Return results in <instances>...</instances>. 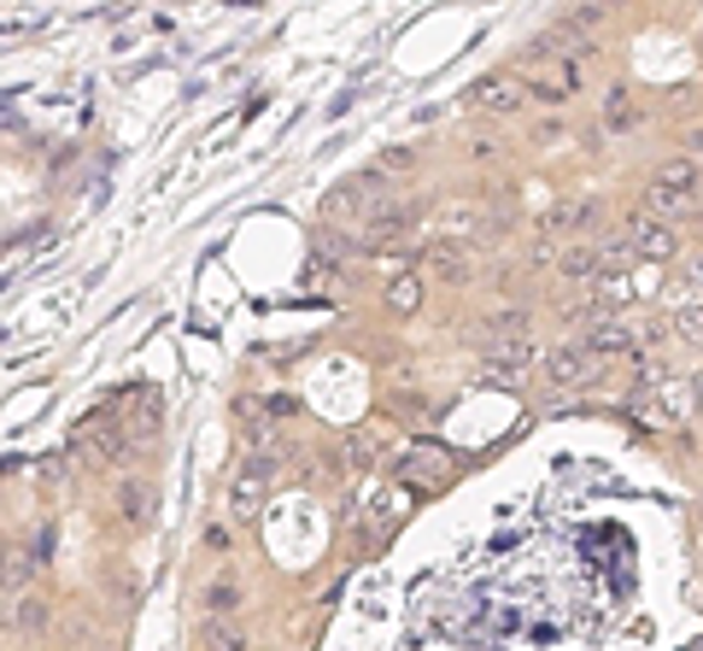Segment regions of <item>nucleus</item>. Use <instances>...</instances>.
I'll use <instances>...</instances> for the list:
<instances>
[{
  "label": "nucleus",
  "mask_w": 703,
  "mask_h": 651,
  "mask_svg": "<svg viewBox=\"0 0 703 651\" xmlns=\"http://www.w3.org/2000/svg\"><path fill=\"white\" fill-rule=\"evenodd\" d=\"M645 212L656 217H692L703 212V171H697V159H669L663 171L651 176V189H645Z\"/></svg>",
  "instance_id": "obj_1"
},
{
  "label": "nucleus",
  "mask_w": 703,
  "mask_h": 651,
  "mask_svg": "<svg viewBox=\"0 0 703 651\" xmlns=\"http://www.w3.org/2000/svg\"><path fill=\"white\" fill-rule=\"evenodd\" d=\"M393 476L410 481L417 494H440V487L451 481V452H446V446L417 440V446H405V452L393 458Z\"/></svg>",
  "instance_id": "obj_2"
},
{
  "label": "nucleus",
  "mask_w": 703,
  "mask_h": 651,
  "mask_svg": "<svg viewBox=\"0 0 703 651\" xmlns=\"http://www.w3.org/2000/svg\"><path fill=\"white\" fill-rule=\"evenodd\" d=\"M271 481H276V458L271 452L246 458L241 470H235V481H230V517L235 522H253L258 505H264V494H271Z\"/></svg>",
  "instance_id": "obj_3"
},
{
  "label": "nucleus",
  "mask_w": 703,
  "mask_h": 651,
  "mask_svg": "<svg viewBox=\"0 0 703 651\" xmlns=\"http://www.w3.org/2000/svg\"><path fill=\"white\" fill-rule=\"evenodd\" d=\"M622 241H628L639 258H656V264L680 258V230H674L669 217H656V212H633L628 230H622Z\"/></svg>",
  "instance_id": "obj_4"
},
{
  "label": "nucleus",
  "mask_w": 703,
  "mask_h": 651,
  "mask_svg": "<svg viewBox=\"0 0 703 651\" xmlns=\"http://www.w3.org/2000/svg\"><path fill=\"white\" fill-rule=\"evenodd\" d=\"M574 89H581V71H574V59H563V53H533V65H528V94H540L546 106H563Z\"/></svg>",
  "instance_id": "obj_5"
},
{
  "label": "nucleus",
  "mask_w": 703,
  "mask_h": 651,
  "mask_svg": "<svg viewBox=\"0 0 703 651\" xmlns=\"http://www.w3.org/2000/svg\"><path fill=\"white\" fill-rule=\"evenodd\" d=\"M598 212H604V206H598V200L592 194H574V200H557V206L540 217V235H581V230H592V223H598Z\"/></svg>",
  "instance_id": "obj_6"
},
{
  "label": "nucleus",
  "mask_w": 703,
  "mask_h": 651,
  "mask_svg": "<svg viewBox=\"0 0 703 651\" xmlns=\"http://www.w3.org/2000/svg\"><path fill=\"white\" fill-rule=\"evenodd\" d=\"M533 364H540V347H533L528 335H510V340H492V347H487V370L499 376V382L528 376Z\"/></svg>",
  "instance_id": "obj_7"
},
{
  "label": "nucleus",
  "mask_w": 703,
  "mask_h": 651,
  "mask_svg": "<svg viewBox=\"0 0 703 651\" xmlns=\"http://www.w3.org/2000/svg\"><path fill=\"white\" fill-rule=\"evenodd\" d=\"M540 370H546L551 388H581V382H592L598 358H592L587 347H557V353H546V358H540Z\"/></svg>",
  "instance_id": "obj_8"
},
{
  "label": "nucleus",
  "mask_w": 703,
  "mask_h": 651,
  "mask_svg": "<svg viewBox=\"0 0 703 651\" xmlns=\"http://www.w3.org/2000/svg\"><path fill=\"white\" fill-rule=\"evenodd\" d=\"M405 505H410L405 494L393 499V494H387L381 481H369V487H364V522H358V528H364V540H381L387 528H393V522L405 517Z\"/></svg>",
  "instance_id": "obj_9"
},
{
  "label": "nucleus",
  "mask_w": 703,
  "mask_h": 651,
  "mask_svg": "<svg viewBox=\"0 0 703 651\" xmlns=\"http://www.w3.org/2000/svg\"><path fill=\"white\" fill-rule=\"evenodd\" d=\"M645 329H622V323H592L587 329V353L592 358H639Z\"/></svg>",
  "instance_id": "obj_10"
},
{
  "label": "nucleus",
  "mask_w": 703,
  "mask_h": 651,
  "mask_svg": "<svg viewBox=\"0 0 703 651\" xmlns=\"http://www.w3.org/2000/svg\"><path fill=\"white\" fill-rule=\"evenodd\" d=\"M475 106H481V112H522L528 106V89L522 83H516V77L510 71H499V77H487V83H475Z\"/></svg>",
  "instance_id": "obj_11"
},
{
  "label": "nucleus",
  "mask_w": 703,
  "mask_h": 651,
  "mask_svg": "<svg viewBox=\"0 0 703 651\" xmlns=\"http://www.w3.org/2000/svg\"><path fill=\"white\" fill-rule=\"evenodd\" d=\"M604 258L610 253H598V247H569L563 258H557V271H563L569 282H598L604 276Z\"/></svg>",
  "instance_id": "obj_12"
},
{
  "label": "nucleus",
  "mask_w": 703,
  "mask_h": 651,
  "mask_svg": "<svg viewBox=\"0 0 703 651\" xmlns=\"http://www.w3.org/2000/svg\"><path fill=\"white\" fill-rule=\"evenodd\" d=\"M200 651H246V634L230 617H205L200 622Z\"/></svg>",
  "instance_id": "obj_13"
},
{
  "label": "nucleus",
  "mask_w": 703,
  "mask_h": 651,
  "mask_svg": "<svg viewBox=\"0 0 703 651\" xmlns=\"http://www.w3.org/2000/svg\"><path fill=\"white\" fill-rule=\"evenodd\" d=\"M118 511H123V522H130V528H147L153 494H147V487H141L135 476H130V481H118Z\"/></svg>",
  "instance_id": "obj_14"
},
{
  "label": "nucleus",
  "mask_w": 703,
  "mask_h": 651,
  "mask_svg": "<svg viewBox=\"0 0 703 651\" xmlns=\"http://www.w3.org/2000/svg\"><path fill=\"white\" fill-rule=\"evenodd\" d=\"M633 124H639V106H633V94H628V89H604V130L628 135Z\"/></svg>",
  "instance_id": "obj_15"
},
{
  "label": "nucleus",
  "mask_w": 703,
  "mask_h": 651,
  "mask_svg": "<svg viewBox=\"0 0 703 651\" xmlns=\"http://www.w3.org/2000/svg\"><path fill=\"white\" fill-rule=\"evenodd\" d=\"M376 452H381V435L369 429V423H364L358 435H346V470H369V464H376Z\"/></svg>",
  "instance_id": "obj_16"
},
{
  "label": "nucleus",
  "mask_w": 703,
  "mask_h": 651,
  "mask_svg": "<svg viewBox=\"0 0 703 651\" xmlns=\"http://www.w3.org/2000/svg\"><path fill=\"white\" fill-rule=\"evenodd\" d=\"M528 305H505V312H492L487 317V329H492V340H510V335H528Z\"/></svg>",
  "instance_id": "obj_17"
},
{
  "label": "nucleus",
  "mask_w": 703,
  "mask_h": 651,
  "mask_svg": "<svg viewBox=\"0 0 703 651\" xmlns=\"http://www.w3.org/2000/svg\"><path fill=\"white\" fill-rule=\"evenodd\" d=\"M235 604H241V587L230 576H217L212 587H205V610H212V617H235Z\"/></svg>",
  "instance_id": "obj_18"
},
{
  "label": "nucleus",
  "mask_w": 703,
  "mask_h": 651,
  "mask_svg": "<svg viewBox=\"0 0 703 651\" xmlns=\"http://www.w3.org/2000/svg\"><path fill=\"white\" fill-rule=\"evenodd\" d=\"M387 305H393V312H417V305H422V282L417 276H393L387 282Z\"/></svg>",
  "instance_id": "obj_19"
},
{
  "label": "nucleus",
  "mask_w": 703,
  "mask_h": 651,
  "mask_svg": "<svg viewBox=\"0 0 703 651\" xmlns=\"http://www.w3.org/2000/svg\"><path fill=\"white\" fill-rule=\"evenodd\" d=\"M434 271L451 276V282H463V276L475 271V258H469L463 247H434Z\"/></svg>",
  "instance_id": "obj_20"
},
{
  "label": "nucleus",
  "mask_w": 703,
  "mask_h": 651,
  "mask_svg": "<svg viewBox=\"0 0 703 651\" xmlns=\"http://www.w3.org/2000/svg\"><path fill=\"white\" fill-rule=\"evenodd\" d=\"M41 622H48V604H41V599H18V593H12V628H30V634H35Z\"/></svg>",
  "instance_id": "obj_21"
},
{
  "label": "nucleus",
  "mask_w": 703,
  "mask_h": 651,
  "mask_svg": "<svg viewBox=\"0 0 703 651\" xmlns=\"http://www.w3.org/2000/svg\"><path fill=\"white\" fill-rule=\"evenodd\" d=\"M680 335L686 340H703V305H686V312H680V323H674Z\"/></svg>",
  "instance_id": "obj_22"
},
{
  "label": "nucleus",
  "mask_w": 703,
  "mask_h": 651,
  "mask_svg": "<svg viewBox=\"0 0 703 651\" xmlns=\"http://www.w3.org/2000/svg\"><path fill=\"white\" fill-rule=\"evenodd\" d=\"M680 276H686V294H697L703 288V253H686V271Z\"/></svg>",
  "instance_id": "obj_23"
},
{
  "label": "nucleus",
  "mask_w": 703,
  "mask_h": 651,
  "mask_svg": "<svg viewBox=\"0 0 703 651\" xmlns=\"http://www.w3.org/2000/svg\"><path fill=\"white\" fill-rule=\"evenodd\" d=\"M410 159H417V153H410V148H387L376 171H405V165H410Z\"/></svg>",
  "instance_id": "obj_24"
},
{
  "label": "nucleus",
  "mask_w": 703,
  "mask_h": 651,
  "mask_svg": "<svg viewBox=\"0 0 703 651\" xmlns=\"http://www.w3.org/2000/svg\"><path fill=\"white\" fill-rule=\"evenodd\" d=\"M686 153H692V159H703V130H692V135H686Z\"/></svg>",
  "instance_id": "obj_25"
},
{
  "label": "nucleus",
  "mask_w": 703,
  "mask_h": 651,
  "mask_svg": "<svg viewBox=\"0 0 703 651\" xmlns=\"http://www.w3.org/2000/svg\"><path fill=\"white\" fill-rule=\"evenodd\" d=\"M692 388H697V411H703V376H692Z\"/></svg>",
  "instance_id": "obj_26"
}]
</instances>
